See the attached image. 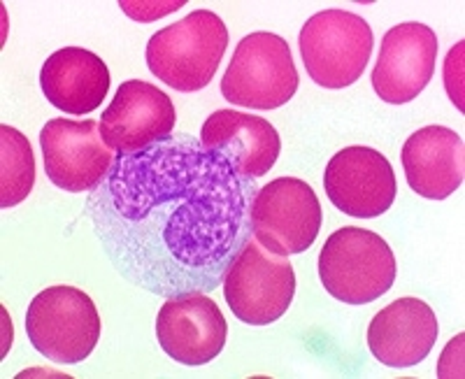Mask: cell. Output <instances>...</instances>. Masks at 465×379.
Here are the masks:
<instances>
[{"instance_id": "1", "label": "cell", "mask_w": 465, "mask_h": 379, "mask_svg": "<svg viewBox=\"0 0 465 379\" xmlns=\"http://www.w3.org/2000/svg\"><path fill=\"white\" fill-rule=\"evenodd\" d=\"M256 191L198 137L173 135L116 156L86 214L131 284L161 298L210 294L252 237Z\"/></svg>"}, {"instance_id": "2", "label": "cell", "mask_w": 465, "mask_h": 379, "mask_svg": "<svg viewBox=\"0 0 465 379\" xmlns=\"http://www.w3.org/2000/svg\"><path fill=\"white\" fill-rule=\"evenodd\" d=\"M226 47L228 28L222 16L196 10L149 37L147 65L173 89L201 91L214 79Z\"/></svg>"}, {"instance_id": "3", "label": "cell", "mask_w": 465, "mask_h": 379, "mask_svg": "<svg viewBox=\"0 0 465 379\" xmlns=\"http://www.w3.org/2000/svg\"><path fill=\"white\" fill-rule=\"evenodd\" d=\"M396 273L391 247L368 228H340L319 254L323 289L347 305H368L381 298L396 282Z\"/></svg>"}, {"instance_id": "4", "label": "cell", "mask_w": 465, "mask_h": 379, "mask_svg": "<svg viewBox=\"0 0 465 379\" xmlns=\"http://www.w3.org/2000/svg\"><path fill=\"white\" fill-rule=\"evenodd\" d=\"M26 333L45 358L74 365L89 358L101 340V314L82 289L49 286L28 305Z\"/></svg>"}, {"instance_id": "5", "label": "cell", "mask_w": 465, "mask_h": 379, "mask_svg": "<svg viewBox=\"0 0 465 379\" xmlns=\"http://www.w3.org/2000/svg\"><path fill=\"white\" fill-rule=\"evenodd\" d=\"M298 70L289 43L275 33H252L235 47L222 77V95L249 110H275L298 91Z\"/></svg>"}, {"instance_id": "6", "label": "cell", "mask_w": 465, "mask_h": 379, "mask_svg": "<svg viewBox=\"0 0 465 379\" xmlns=\"http://www.w3.org/2000/svg\"><path fill=\"white\" fill-rule=\"evenodd\" d=\"M301 56L307 75L326 89H344L359 82L371 61V24L363 16L344 10H323L302 26Z\"/></svg>"}, {"instance_id": "7", "label": "cell", "mask_w": 465, "mask_h": 379, "mask_svg": "<svg viewBox=\"0 0 465 379\" xmlns=\"http://www.w3.org/2000/svg\"><path fill=\"white\" fill-rule=\"evenodd\" d=\"M223 298L242 324L268 326L286 314L296 294V273L289 256L268 252L254 235L235 256L223 277Z\"/></svg>"}, {"instance_id": "8", "label": "cell", "mask_w": 465, "mask_h": 379, "mask_svg": "<svg viewBox=\"0 0 465 379\" xmlns=\"http://www.w3.org/2000/svg\"><path fill=\"white\" fill-rule=\"evenodd\" d=\"M322 228V203L298 177L272 179L252 201V235L277 256L302 254Z\"/></svg>"}, {"instance_id": "9", "label": "cell", "mask_w": 465, "mask_h": 379, "mask_svg": "<svg viewBox=\"0 0 465 379\" xmlns=\"http://www.w3.org/2000/svg\"><path fill=\"white\" fill-rule=\"evenodd\" d=\"M45 173L52 185L70 194L94 191L114 165L119 154L112 152L101 135V122H74L58 116L40 131Z\"/></svg>"}, {"instance_id": "10", "label": "cell", "mask_w": 465, "mask_h": 379, "mask_svg": "<svg viewBox=\"0 0 465 379\" xmlns=\"http://www.w3.org/2000/svg\"><path fill=\"white\" fill-rule=\"evenodd\" d=\"M174 122L177 112L168 94L143 79H128L103 112L101 135L112 152L124 156L173 137Z\"/></svg>"}, {"instance_id": "11", "label": "cell", "mask_w": 465, "mask_h": 379, "mask_svg": "<svg viewBox=\"0 0 465 379\" xmlns=\"http://www.w3.org/2000/svg\"><path fill=\"white\" fill-rule=\"evenodd\" d=\"M323 186L331 203L356 219L391 210L398 191L389 158L371 147H344L335 154L323 173Z\"/></svg>"}, {"instance_id": "12", "label": "cell", "mask_w": 465, "mask_h": 379, "mask_svg": "<svg viewBox=\"0 0 465 379\" xmlns=\"http://www.w3.org/2000/svg\"><path fill=\"white\" fill-rule=\"evenodd\" d=\"M438 64V35L419 22L398 24L381 40L372 68V86L384 103L402 105L419 98L433 79Z\"/></svg>"}, {"instance_id": "13", "label": "cell", "mask_w": 465, "mask_h": 379, "mask_svg": "<svg viewBox=\"0 0 465 379\" xmlns=\"http://www.w3.org/2000/svg\"><path fill=\"white\" fill-rule=\"evenodd\" d=\"M226 319L207 294L165 298L156 316L161 349L177 364L193 368L214 361L226 344Z\"/></svg>"}, {"instance_id": "14", "label": "cell", "mask_w": 465, "mask_h": 379, "mask_svg": "<svg viewBox=\"0 0 465 379\" xmlns=\"http://www.w3.org/2000/svg\"><path fill=\"white\" fill-rule=\"evenodd\" d=\"M198 140L210 154L226 158L244 179L265 177L282 152L272 124L235 110H217L207 116Z\"/></svg>"}, {"instance_id": "15", "label": "cell", "mask_w": 465, "mask_h": 379, "mask_svg": "<svg viewBox=\"0 0 465 379\" xmlns=\"http://www.w3.org/2000/svg\"><path fill=\"white\" fill-rule=\"evenodd\" d=\"M438 316L419 298H398L377 312L368 328V347L389 368H410L429 356L438 340Z\"/></svg>"}, {"instance_id": "16", "label": "cell", "mask_w": 465, "mask_h": 379, "mask_svg": "<svg viewBox=\"0 0 465 379\" xmlns=\"http://www.w3.org/2000/svg\"><path fill=\"white\" fill-rule=\"evenodd\" d=\"M401 161L410 189L423 198L444 201L463 185V137L451 128H419L402 145Z\"/></svg>"}, {"instance_id": "17", "label": "cell", "mask_w": 465, "mask_h": 379, "mask_svg": "<svg viewBox=\"0 0 465 379\" xmlns=\"http://www.w3.org/2000/svg\"><path fill=\"white\" fill-rule=\"evenodd\" d=\"M43 94L56 110L73 116L91 115L110 91V70L101 56L82 47L54 52L40 70Z\"/></svg>"}, {"instance_id": "18", "label": "cell", "mask_w": 465, "mask_h": 379, "mask_svg": "<svg viewBox=\"0 0 465 379\" xmlns=\"http://www.w3.org/2000/svg\"><path fill=\"white\" fill-rule=\"evenodd\" d=\"M35 185V156L24 133L0 126V207L26 201Z\"/></svg>"}, {"instance_id": "19", "label": "cell", "mask_w": 465, "mask_h": 379, "mask_svg": "<svg viewBox=\"0 0 465 379\" xmlns=\"http://www.w3.org/2000/svg\"><path fill=\"white\" fill-rule=\"evenodd\" d=\"M122 10L126 12L131 19L135 22H156L161 16L170 15V12H177L182 5H186V0H168V3H159V0H152V3H131V0H119Z\"/></svg>"}, {"instance_id": "20", "label": "cell", "mask_w": 465, "mask_h": 379, "mask_svg": "<svg viewBox=\"0 0 465 379\" xmlns=\"http://www.w3.org/2000/svg\"><path fill=\"white\" fill-rule=\"evenodd\" d=\"M463 43L456 45L450 52V56H447V64H444V85H447L451 101L456 103L459 110H463V86H460V77H463Z\"/></svg>"}]
</instances>
